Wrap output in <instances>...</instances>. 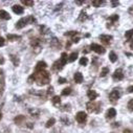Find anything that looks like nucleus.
<instances>
[{
	"label": "nucleus",
	"instance_id": "9",
	"mask_svg": "<svg viewBox=\"0 0 133 133\" xmlns=\"http://www.w3.org/2000/svg\"><path fill=\"white\" fill-rule=\"evenodd\" d=\"M100 39L105 45H109L111 43V40H112V36H110V35H101Z\"/></svg>",
	"mask_w": 133,
	"mask_h": 133
},
{
	"label": "nucleus",
	"instance_id": "21",
	"mask_svg": "<svg viewBox=\"0 0 133 133\" xmlns=\"http://www.w3.org/2000/svg\"><path fill=\"white\" fill-rule=\"evenodd\" d=\"M77 58H78V52L75 51L72 54H70V56L68 57V62H75L77 60Z\"/></svg>",
	"mask_w": 133,
	"mask_h": 133
},
{
	"label": "nucleus",
	"instance_id": "34",
	"mask_svg": "<svg viewBox=\"0 0 133 133\" xmlns=\"http://www.w3.org/2000/svg\"><path fill=\"white\" fill-rule=\"evenodd\" d=\"M65 82H67L65 78H59V80H58V83L59 84H64Z\"/></svg>",
	"mask_w": 133,
	"mask_h": 133
},
{
	"label": "nucleus",
	"instance_id": "12",
	"mask_svg": "<svg viewBox=\"0 0 133 133\" xmlns=\"http://www.w3.org/2000/svg\"><path fill=\"white\" fill-rule=\"evenodd\" d=\"M87 96H88V99H89L90 101H94L97 96H99V94H97L94 90H88V92H87Z\"/></svg>",
	"mask_w": 133,
	"mask_h": 133
},
{
	"label": "nucleus",
	"instance_id": "31",
	"mask_svg": "<svg viewBox=\"0 0 133 133\" xmlns=\"http://www.w3.org/2000/svg\"><path fill=\"white\" fill-rule=\"evenodd\" d=\"M103 3V1L102 0H94V1H92V5L93 6H95V7H99V6H101V4Z\"/></svg>",
	"mask_w": 133,
	"mask_h": 133
},
{
	"label": "nucleus",
	"instance_id": "33",
	"mask_svg": "<svg viewBox=\"0 0 133 133\" xmlns=\"http://www.w3.org/2000/svg\"><path fill=\"white\" fill-rule=\"evenodd\" d=\"M64 35H65V36L73 37V36H76V35H78V32H67V33H65Z\"/></svg>",
	"mask_w": 133,
	"mask_h": 133
},
{
	"label": "nucleus",
	"instance_id": "15",
	"mask_svg": "<svg viewBox=\"0 0 133 133\" xmlns=\"http://www.w3.org/2000/svg\"><path fill=\"white\" fill-rule=\"evenodd\" d=\"M68 56H67V54L66 52H63V54L61 55V59L59 60L60 61V63H61V65L62 66H64L66 63H67V60H68V58H67Z\"/></svg>",
	"mask_w": 133,
	"mask_h": 133
},
{
	"label": "nucleus",
	"instance_id": "36",
	"mask_svg": "<svg viewBox=\"0 0 133 133\" xmlns=\"http://www.w3.org/2000/svg\"><path fill=\"white\" fill-rule=\"evenodd\" d=\"M111 4H112V6H113V7H115L116 5H119V4H120V2H119V1H111Z\"/></svg>",
	"mask_w": 133,
	"mask_h": 133
},
{
	"label": "nucleus",
	"instance_id": "4",
	"mask_svg": "<svg viewBox=\"0 0 133 133\" xmlns=\"http://www.w3.org/2000/svg\"><path fill=\"white\" fill-rule=\"evenodd\" d=\"M120 96H121V91L120 89H117V88H115V89H113L110 94H109V99L112 103H115L119 99H120Z\"/></svg>",
	"mask_w": 133,
	"mask_h": 133
},
{
	"label": "nucleus",
	"instance_id": "35",
	"mask_svg": "<svg viewBox=\"0 0 133 133\" xmlns=\"http://www.w3.org/2000/svg\"><path fill=\"white\" fill-rule=\"evenodd\" d=\"M4 43H5V40H4V38L0 37V47H1V46H3V45H4Z\"/></svg>",
	"mask_w": 133,
	"mask_h": 133
},
{
	"label": "nucleus",
	"instance_id": "32",
	"mask_svg": "<svg viewBox=\"0 0 133 133\" xmlns=\"http://www.w3.org/2000/svg\"><path fill=\"white\" fill-rule=\"evenodd\" d=\"M127 107H128V110L129 111H133V99H131L129 102H128V105H127Z\"/></svg>",
	"mask_w": 133,
	"mask_h": 133
},
{
	"label": "nucleus",
	"instance_id": "3",
	"mask_svg": "<svg viewBox=\"0 0 133 133\" xmlns=\"http://www.w3.org/2000/svg\"><path fill=\"white\" fill-rule=\"evenodd\" d=\"M86 106H87V110L89 111V112L99 113V112L102 110V108L100 107L101 104H100V103H95V102H93V101H91V102H89V103H87Z\"/></svg>",
	"mask_w": 133,
	"mask_h": 133
},
{
	"label": "nucleus",
	"instance_id": "23",
	"mask_svg": "<svg viewBox=\"0 0 133 133\" xmlns=\"http://www.w3.org/2000/svg\"><path fill=\"white\" fill-rule=\"evenodd\" d=\"M119 18H120L119 15H112V16L109 17V21H110L112 24H114L115 22H116V21L119 20Z\"/></svg>",
	"mask_w": 133,
	"mask_h": 133
},
{
	"label": "nucleus",
	"instance_id": "19",
	"mask_svg": "<svg viewBox=\"0 0 133 133\" xmlns=\"http://www.w3.org/2000/svg\"><path fill=\"white\" fill-rule=\"evenodd\" d=\"M109 60L112 62V63H115V62L117 61V56H116V54H115L114 51H111L109 54Z\"/></svg>",
	"mask_w": 133,
	"mask_h": 133
},
{
	"label": "nucleus",
	"instance_id": "16",
	"mask_svg": "<svg viewBox=\"0 0 133 133\" xmlns=\"http://www.w3.org/2000/svg\"><path fill=\"white\" fill-rule=\"evenodd\" d=\"M6 38L11 41H17V40H20L21 36H18V35H12V34H7Z\"/></svg>",
	"mask_w": 133,
	"mask_h": 133
},
{
	"label": "nucleus",
	"instance_id": "37",
	"mask_svg": "<svg viewBox=\"0 0 133 133\" xmlns=\"http://www.w3.org/2000/svg\"><path fill=\"white\" fill-rule=\"evenodd\" d=\"M127 91H128L129 93H133V86H129L128 89H127Z\"/></svg>",
	"mask_w": 133,
	"mask_h": 133
},
{
	"label": "nucleus",
	"instance_id": "10",
	"mask_svg": "<svg viewBox=\"0 0 133 133\" xmlns=\"http://www.w3.org/2000/svg\"><path fill=\"white\" fill-rule=\"evenodd\" d=\"M12 10H13V12H14L15 14H17V15H21V14H23V12H24V8H23V6L18 5V4H15V5H13Z\"/></svg>",
	"mask_w": 133,
	"mask_h": 133
},
{
	"label": "nucleus",
	"instance_id": "22",
	"mask_svg": "<svg viewBox=\"0 0 133 133\" xmlns=\"http://www.w3.org/2000/svg\"><path fill=\"white\" fill-rule=\"evenodd\" d=\"M11 60L13 61V63H14V65H15V66H18V65H19V63H20L19 59L17 58L16 56H14V55H11Z\"/></svg>",
	"mask_w": 133,
	"mask_h": 133
},
{
	"label": "nucleus",
	"instance_id": "11",
	"mask_svg": "<svg viewBox=\"0 0 133 133\" xmlns=\"http://www.w3.org/2000/svg\"><path fill=\"white\" fill-rule=\"evenodd\" d=\"M115 115H116V110H115L114 108H109L107 110V112H106V119H113L115 117Z\"/></svg>",
	"mask_w": 133,
	"mask_h": 133
},
{
	"label": "nucleus",
	"instance_id": "24",
	"mask_svg": "<svg viewBox=\"0 0 133 133\" xmlns=\"http://www.w3.org/2000/svg\"><path fill=\"white\" fill-rule=\"evenodd\" d=\"M55 123H56V120H55L54 117H51L50 120L47 121V123H46V125H45V126H46V128H50L51 126H54V125H55Z\"/></svg>",
	"mask_w": 133,
	"mask_h": 133
},
{
	"label": "nucleus",
	"instance_id": "17",
	"mask_svg": "<svg viewBox=\"0 0 133 133\" xmlns=\"http://www.w3.org/2000/svg\"><path fill=\"white\" fill-rule=\"evenodd\" d=\"M24 121H25L24 115H18L17 117H15V123L17 124V125H21V124H23Z\"/></svg>",
	"mask_w": 133,
	"mask_h": 133
},
{
	"label": "nucleus",
	"instance_id": "6",
	"mask_svg": "<svg viewBox=\"0 0 133 133\" xmlns=\"http://www.w3.org/2000/svg\"><path fill=\"white\" fill-rule=\"evenodd\" d=\"M90 48H91L93 51L97 52V54H100V55H103V54H105V51H106V49H105L103 46L99 45V44H95V43L91 44V45H90Z\"/></svg>",
	"mask_w": 133,
	"mask_h": 133
},
{
	"label": "nucleus",
	"instance_id": "43",
	"mask_svg": "<svg viewBox=\"0 0 133 133\" xmlns=\"http://www.w3.org/2000/svg\"><path fill=\"white\" fill-rule=\"evenodd\" d=\"M113 124H114V125H112L113 127H119V126H120V124H119V123H113Z\"/></svg>",
	"mask_w": 133,
	"mask_h": 133
},
{
	"label": "nucleus",
	"instance_id": "13",
	"mask_svg": "<svg viewBox=\"0 0 133 133\" xmlns=\"http://www.w3.org/2000/svg\"><path fill=\"white\" fill-rule=\"evenodd\" d=\"M73 79H75V82L76 83H78V84H80V83H82L83 82V75L81 73V72H76L75 73V76H73Z\"/></svg>",
	"mask_w": 133,
	"mask_h": 133
},
{
	"label": "nucleus",
	"instance_id": "1",
	"mask_svg": "<svg viewBox=\"0 0 133 133\" xmlns=\"http://www.w3.org/2000/svg\"><path fill=\"white\" fill-rule=\"evenodd\" d=\"M32 80L36 81L37 84L39 86H44L49 83V80H50V76L47 71L43 70V71H39V72H35L34 75L31 76V78L28 79V83H31Z\"/></svg>",
	"mask_w": 133,
	"mask_h": 133
},
{
	"label": "nucleus",
	"instance_id": "8",
	"mask_svg": "<svg viewBox=\"0 0 133 133\" xmlns=\"http://www.w3.org/2000/svg\"><path fill=\"white\" fill-rule=\"evenodd\" d=\"M46 67H47V65H46L45 62H44V61H40V62H38V63H37L36 67H35V72L43 71V70L45 69Z\"/></svg>",
	"mask_w": 133,
	"mask_h": 133
},
{
	"label": "nucleus",
	"instance_id": "27",
	"mask_svg": "<svg viewBox=\"0 0 133 133\" xmlns=\"http://www.w3.org/2000/svg\"><path fill=\"white\" fill-rule=\"evenodd\" d=\"M88 63V59L86 57H82L81 59H80V65H82V66H86Z\"/></svg>",
	"mask_w": 133,
	"mask_h": 133
},
{
	"label": "nucleus",
	"instance_id": "20",
	"mask_svg": "<svg viewBox=\"0 0 133 133\" xmlns=\"http://www.w3.org/2000/svg\"><path fill=\"white\" fill-rule=\"evenodd\" d=\"M51 102H52V104H54L55 106H59L61 104V97L58 96V95H56V96H54L51 99Z\"/></svg>",
	"mask_w": 133,
	"mask_h": 133
},
{
	"label": "nucleus",
	"instance_id": "18",
	"mask_svg": "<svg viewBox=\"0 0 133 133\" xmlns=\"http://www.w3.org/2000/svg\"><path fill=\"white\" fill-rule=\"evenodd\" d=\"M62 68H63V66L61 65L60 61H57L54 63V65H52V70H55V71H59V70H61Z\"/></svg>",
	"mask_w": 133,
	"mask_h": 133
},
{
	"label": "nucleus",
	"instance_id": "26",
	"mask_svg": "<svg viewBox=\"0 0 133 133\" xmlns=\"http://www.w3.org/2000/svg\"><path fill=\"white\" fill-rule=\"evenodd\" d=\"M107 73H109V68H108V67H104V68L102 69V71H101L100 76H101L102 78H104V77L107 76Z\"/></svg>",
	"mask_w": 133,
	"mask_h": 133
},
{
	"label": "nucleus",
	"instance_id": "41",
	"mask_svg": "<svg viewBox=\"0 0 133 133\" xmlns=\"http://www.w3.org/2000/svg\"><path fill=\"white\" fill-rule=\"evenodd\" d=\"M124 133H132V131L129 130V129H125V130H124Z\"/></svg>",
	"mask_w": 133,
	"mask_h": 133
},
{
	"label": "nucleus",
	"instance_id": "44",
	"mask_svg": "<svg viewBox=\"0 0 133 133\" xmlns=\"http://www.w3.org/2000/svg\"><path fill=\"white\" fill-rule=\"evenodd\" d=\"M77 3H78V4H82L83 2H82V1H77Z\"/></svg>",
	"mask_w": 133,
	"mask_h": 133
},
{
	"label": "nucleus",
	"instance_id": "42",
	"mask_svg": "<svg viewBox=\"0 0 133 133\" xmlns=\"http://www.w3.org/2000/svg\"><path fill=\"white\" fill-rule=\"evenodd\" d=\"M129 13H130L131 15H133V6H131V7H130V10H129Z\"/></svg>",
	"mask_w": 133,
	"mask_h": 133
},
{
	"label": "nucleus",
	"instance_id": "40",
	"mask_svg": "<svg viewBox=\"0 0 133 133\" xmlns=\"http://www.w3.org/2000/svg\"><path fill=\"white\" fill-rule=\"evenodd\" d=\"M4 63V58L2 56H0V65H2Z\"/></svg>",
	"mask_w": 133,
	"mask_h": 133
},
{
	"label": "nucleus",
	"instance_id": "29",
	"mask_svg": "<svg viewBox=\"0 0 133 133\" xmlns=\"http://www.w3.org/2000/svg\"><path fill=\"white\" fill-rule=\"evenodd\" d=\"M3 89H4V79L3 77H1V79H0V94L3 92Z\"/></svg>",
	"mask_w": 133,
	"mask_h": 133
},
{
	"label": "nucleus",
	"instance_id": "28",
	"mask_svg": "<svg viewBox=\"0 0 133 133\" xmlns=\"http://www.w3.org/2000/svg\"><path fill=\"white\" fill-rule=\"evenodd\" d=\"M132 36H133V29L127 31V32L125 33V37H126V39H128V40H131Z\"/></svg>",
	"mask_w": 133,
	"mask_h": 133
},
{
	"label": "nucleus",
	"instance_id": "25",
	"mask_svg": "<svg viewBox=\"0 0 133 133\" xmlns=\"http://www.w3.org/2000/svg\"><path fill=\"white\" fill-rule=\"evenodd\" d=\"M70 93H71V88L70 87H67V88H65V89L62 90V95H64V96L69 95Z\"/></svg>",
	"mask_w": 133,
	"mask_h": 133
},
{
	"label": "nucleus",
	"instance_id": "30",
	"mask_svg": "<svg viewBox=\"0 0 133 133\" xmlns=\"http://www.w3.org/2000/svg\"><path fill=\"white\" fill-rule=\"evenodd\" d=\"M23 4L27 5V6H33L34 5V1H32V0H22L21 1Z\"/></svg>",
	"mask_w": 133,
	"mask_h": 133
},
{
	"label": "nucleus",
	"instance_id": "45",
	"mask_svg": "<svg viewBox=\"0 0 133 133\" xmlns=\"http://www.w3.org/2000/svg\"><path fill=\"white\" fill-rule=\"evenodd\" d=\"M1 119H2V113L0 112V120H1Z\"/></svg>",
	"mask_w": 133,
	"mask_h": 133
},
{
	"label": "nucleus",
	"instance_id": "5",
	"mask_svg": "<svg viewBox=\"0 0 133 133\" xmlns=\"http://www.w3.org/2000/svg\"><path fill=\"white\" fill-rule=\"evenodd\" d=\"M76 120H77V122L80 123V124H84V123L86 122V120H87V114H86L84 111H80V112H78L77 115H76Z\"/></svg>",
	"mask_w": 133,
	"mask_h": 133
},
{
	"label": "nucleus",
	"instance_id": "14",
	"mask_svg": "<svg viewBox=\"0 0 133 133\" xmlns=\"http://www.w3.org/2000/svg\"><path fill=\"white\" fill-rule=\"evenodd\" d=\"M0 18L3 19V20H10L11 19V16H10V14H8L6 11L1 10V11H0Z\"/></svg>",
	"mask_w": 133,
	"mask_h": 133
},
{
	"label": "nucleus",
	"instance_id": "7",
	"mask_svg": "<svg viewBox=\"0 0 133 133\" xmlns=\"http://www.w3.org/2000/svg\"><path fill=\"white\" fill-rule=\"evenodd\" d=\"M124 77H125V76H124L123 70L121 68L116 69L114 71V73H113V80H115V81H121V80L124 79Z\"/></svg>",
	"mask_w": 133,
	"mask_h": 133
},
{
	"label": "nucleus",
	"instance_id": "2",
	"mask_svg": "<svg viewBox=\"0 0 133 133\" xmlns=\"http://www.w3.org/2000/svg\"><path fill=\"white\" fill-rule=\"evenodd\" d=\"M35 22V18L33 16H29V17H26V18H21L18 22L16 23V27L20 29L22 27H24V26L26 24H28V23H34Z\"/></svg>",
	"mask_w": 133,
	"mask_h": 133
},
{
	"label": "nucleus",
	"instance_id": "39",
	"mask_svg": "<svg viewBox=\"0 0 133 133\" xmlns=\"http://www.w3.org/2000/svg\"><path fill=\"white\" fill-rule=\"evenodd\" d=\"M79 41H80V38H78V37H77V38H76V37L72 38V42H73V43H78Z\"/></svg>",
	"mask_w": 133,
	"mask_h": 133
},
{
	"label": "nucleus",
	"instance_id": "38",
	"mask_svg": "<svg viewBox=\"0 0 133 133\" xmlns=\"http://www.w3.org/2000/svg\"><path fill=\"white\" fill-rule=\"evenodd\" d=\"M52 91H54V88H52L51 86L48 88V89H47V94H49V93H52Z\"/></svg>",
	"mask_w": 133,
	"mask_h": 133
}]
</instances>
